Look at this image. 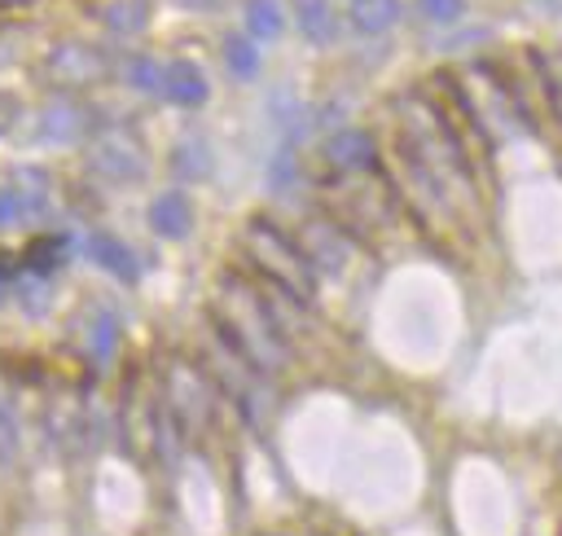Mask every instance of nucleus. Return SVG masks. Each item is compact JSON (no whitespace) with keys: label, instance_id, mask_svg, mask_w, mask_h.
<instances>
[{"label":"nucleus","instance_id":"ddd939ff","mask_svg":"<svg viewBox=\"0 0 562 536\" xmlns=\"http://www.w3.org/2000/svg\"><path fill=\"white\" fill-rule=\"evenodd\" d=\"M268 114H272V123H277V132L285 136V145L290 141H299L303 132H312V105L294 92V88H272V97H268Z\"/></svg>","mask_w":562,"mask_h":536},{"label":"nucleus","instance_id":"c756f323","mask_svg":"<svg viewBox=\"0 0 562 536\" xmlns=\"http://www.w3.org/2000/svg\"><path fill=\"white\" fill-rule=\"evenodd\" d=\"M18 220H22V202H18V193L9 185H0V228H9Z\"/></svg>","mask_w":562,"mask_h":536},{"label":"nucleus","instance_id":"5701e85b","mask_svg":"<svg viewBox=\"0 0 562 536\" xmlns=\"http://www.w3.org/2000/svg\"><path fill=\"white\" fill-rule=\"evenodd\" d=\"M13 294H18V303H22L31 316H44L48 303H53V286H48V277H40V272H18Z\"/></svg>","mask_w":562,"mask_h":536},{"label":"nucleus","instance_id":"6ab92c4d","mask_svg":"<svg viewBox=\"0 0 562 536\" xmlns=\"http://www.w3.org/2000/svg\"><path fill=\"white\" fill-rule=\"evenodd\" d=\"M400 13H404V4H400V0H351V4H347L351 26H356V31H364V35L391 31V26L400 22Z\"/></svg>","mask_w":562,"mask_h":536},{"label":"nucleus","instance_id":"2f4dec72","mask_svg":"<svg viewBox=\"0 0 562 536\" xmlns=\"http://www.w3.org/2000/svg\"><path fill=\"white\" fill-rule=\"evenodd\" d=\"M180 4H189V9H211V4H220V0H180Z\"/></svg>","mask_w":562,"mask_h":536},{"label":"nucleus","instance_id":"6e6552de","mask_svg":"<svg viewBox=\"0 0 562 536\" xmlns=\"http://www.w3.org/2000/svg\"><path fill=\"white\" fill-rule=\"evenodd\" d=\"M294 242H299V250L307 255V264L316 268V277H321V272H329V277L342 272V268L351 264V255H356V242H351L347 228L334 224L329 215H307Z\"/></svg>","mask_w":562,"mask_h":536},{"label":"nucleus","instance_id":"72a5a7b5","mask_svg":"<svg viewBox=\"0 0 562 536\" xmlns=\"http://www.w3.org/2000/svg\"><path fill=\"white\" fill-rule=\"evenodd\" d=\"M4 4H13V0H4Z\"/></svg>","mask_w":562,"mask_h":536},{"label":"nucleus","instance_id":"cd10ccee","mask_svg":"<svg viewBox=\"0 0 562 536\" xmlns=\"http://www.w3.org/2000/svg\"><path fill=\"white\" fill-rule=\"evenodd\" d=\"M536 70H540V88H544L553 114L562 119V53H544V57H536Z\"/></svg>","mask_w":562,"mask_h":536},{"label":"nucleus","instance_id":"aec40b11","mask_svg":"<svg viewBox=\"0 0 562 536\" xmlns=\"http://www.w3.org/2000/svg\"><path fill=\"white\" fill-rule=\"evenodd\" d=\"M285 26L281 0H246V35L250 40H277Z\"/></svg>","mask_w":562,"mask_h":536},{"label":"nucleus","instance_id":"7c9ffc66","mask_svg":"<svg viewBox=\"0 0 562 536\" xmlns=\"http://www.w3.org/2000/svg\"><path fill=\"white\" fill-rule=\"evenodd\" d=\"M13 281H18V272H13L9 264H0V303L13 294Z\"/></svg>","mask_w":562,"mask_h":536},{"label":"nucleus","instance_id":"4be33fe9","mask_svg":"<svg viewBox=\"0 0 562 536\" xmlns=\"http://www.w3.org/2000/svg\"><path fill=\"white\" fill-rule=\"evenodd\" d=\"M70 237L66 233H57V237H40V242H31V250H26V272H40V277H48L66 255H70Z\"/></svg>","mask_w":562,"mask_h":536},{"label":"nucleus","instance_id":"f03ea898","mask_svg":"<svg viewBox=\"0 0 562 536\" xmlns=\"http://www.w3.org/2000/svg\"><path fill=\"white\" fill-rule=\"evenodd\" d=\"M211 325L215 334L237 351L246 356L259 373H277L290 365V343H285V330L272 321L263 294H255L246 281L237 277H224L220 281V299L211 308Z\"/></svg>","mask_w":562,"mask_h":536},{"label":"nucleus","instance_id":"a878e982","mask_svg":"<svg viewBox=\"0 0 562 536\" xmlns=\"http://www.w3.org/2000/svg\"><path fill=\"white\" fill-rule=\"evenodd\" d=\"M294 185H299V154L290 145H281L272 154V163H268V189L272 193H290Z\"/></svg>","mask_w":562,"mask_h":536},{"label":"nucleus","instance_id":"412c9836","mask_svg":"<svg viewBox=\"0 0 562 536\" xmlns=\"http://www.w3.org/2000/svg\"><path fill=\"white\" fill-rule=\"evenodd\" d=\"M224 62H228L233 79H255V75H259V48H255V40H250L246 31L228 35V40H224Z\"/></svg>","mask_w":562,"mask_h":536},{"label":"nucleus","instance_id":"393cba45","mask_svg":"<svg viewBox=\"0 0 562 536\" xmlns=\"http://www.w3.org/2000/svg\"><path fill=\"white\" fill-rule=\"evenodd\" d=\"M162 75H167V66H158L154 57H127V66H123V79H127V88H136V92H162Z\"/></svg>","mask_w":562,"mask_h":536},{"label":"nucleus","instance_id":"423d86ee","mask_svg":"<svg viewBox=\"0 0 562 536\" xmlns=\"http://www.w3.org/2000/svg\"><path fill=\"white\" fill-rule=\"evenodd\" d=\"M211 404H215V382L206 378V369H198L189 360H171V369H167V413L176 417V426L184 435H198L211 422Z\"/></svg>","mask_w":562,"mask_h":536},{"label":"nucleus","instance_id":"f257e3e1","mask_svg":"<svg viewBox=\"0 0 562 536\" xmlns=\"http://www.w3.org/2000/svg\"><path fill=\"white\" fill-rule=\"evenodd\" d=\"M395 119H400L404 167H408L413 185L426 189V206L448 211V206H457V198H474L470 158H465L452 123L417 92H404L395 101Z\"/></svg>","mask_w":562,"mask_h":536},{"label":"nucleus","instance_id":"f3484780","mask_svg":"<svg viewBox=\"0 0 562 536\" xmlns=\"http://www.w3.org/2000/svg\"><path fill=\"white\" fill-rule=\"evenodd\" d=\"M162 97H171L176 105H202L206 101V75H202V66H193V62H171L167 66V75H162Z\"/></svg>","mask_w":562,"mask_h":536},{"label":"nucleus","instance_id":"c85d7f7f","mask_svg":"<svg viewBox=\"0 0 562 536\" xmlns=\"http://www.w3.org/2000/svg\"><path fill=\"white\" fill-rule=\"evenodd\" d=\"M417 9H422V18H430V22L448 26V22H461L465 0H417Z\"/></svg>","mask_w":562,"mask_h":536},{"label":"nucleus","instance_id":"1a4fd4ad","mask_svg":"<svg viewBox=\"0 0 562 536\" xmlns=\"http://www.w3.org/2000/svg\"><path fill=\"white\" fill-rule=\"evenodd\" d=\"M325 163L334 171H342V176H369V171H378L382 149L364 127H338L325 141Z\"/></svg>","mask_w":562,"mask_h":536},{"label":"nucleus","instance_id":"b1692460","mask_svg":"<svg viewBox=\"0 0 562 536\" xmlns=\"http://www.w3.org/2000/svg\"><path fill=\"white\" fill-rule=\"evenodd\" d=\"M145 0H114V4H105L101 9V22L110 26V31H119V35H132V31H140L145 26Z\"/></svg>","mask_w":562,"mask_h":536},{"label":"nucleus","instance_id":"473e14b6","mask_svg":"<svg viewBox=\"0 0 562 536\" xmlns=\"http://www.w3.org/2000/svg\"><path fill=\"white\" fill-rule=\"evenodd\" d=\"M540 4H544L549 13H562V0H540Z\"/></svg>","mask_w":562,"mask_h":536},{"label":"nucleus","instance_id":"0eeeda50","mask_svg":"<svg viewBox=\"0 0 562 536\" xmlns=\"http://www.w3.org/2000/svg\"><path fill=\"white\" fill-rule=\"evenodd\" d=\"M88 163H92L97 176H105V180H114V185H132V180H140L145 167H149L140 136H136L132 127H119V123H110V127L97 132Z\"/></svg>","mask_w":562,"mask_h":536},{"label":"nucleus","instance_id":"2eb2a0df","mask_svg":"<svg viewBox=\"0 0 562 536\" xmlns=\"http://www.w3.org/2000/svg\"><path fill=\"white\" fill-rule=\"evenodd\" d=\"M114 351H119V321H114V312L92 308L83 316V356L92 360V369H105L114 360Z\"/></svg>","mask_w":562,"mask_h":536},{"label":"nucleus","instance_id":"bb28decb","mask_svg":"<svg viewBox=\"0 0 562 536\" xmlns=\"http://www.w3.org/2000/svg\"><path fill=\"white\" fill-rule=\"evenodd\" d=\"M18 448H22V426H18V413L9 409V400L0 395V470H9L18 461Z\"/></svg>","mask_w":562,"mask_h":536},{"label":"nucleus","instance_id":"39448f33","mask_svg":"<svg viewBox=\"0 0 562 536\" xmlns=\"http://www.w3.org/2000/svg\"><path fill=\"white\" fill-rule=\"evenodd\" d=\"M206 378L215 382V391H224L246 422H263V413L272 409V391H268V373H259L246 356H237L215 330H211V347H206Z\"/></svg>","mask_w":562,"mask_h":536},{"label":"nucleus","instance_id":"4468645a","mask_svg":"<svg viewBox=\"0 0 562 536\" xmlns=\"http://www.w3.org/2000/svg\"><path fill=\"white\" fill-rule=\"evenodd\" d=\"M149 224H154L158 237H171V242L189 237V228H193V206H189V198H184L180 189L158 193V198L149 202Z\"/></svg>","mask_w":562,"mask_h":536},{"label":"nucleus","instance_id":"7ed1b4c3","mask_svg":"<svg viewBox=\"0 0 562 536\" xmlns=\"http://www.w3.org/2000/svg\"><path fill=\"white\" fill-rule=\"evenodd\" d=\"M241 246L250 255V264L263 272V281L281 294H290L294 303H312L316 299V268L307 264V255L299 250V242L290 233H281L272 220H250L241 228Z\"/></svg>","mask_w":562,"mask_h":536},{"label":"nucleus","instance_id":"9d476101","mask_svg":"<svg viewBox=\"0 0 562 536\" xmlns=\"http://www.w3.org/2000/svg\"><path fill=\"white\" fill-rule=\"evenodd\" d=\"M48 75H53L57 83H70V88L97 83V79L105 75V57H101L97 48H88V44H61V48H53V57H48Z\"/></svg>","mask_w":562,"mask_h":536},{"label":"nucleus","instance_id":"dca6fc26","mask_svg":"<svg viewBox=\"0 0 562 536\" xmlns=\"http://www.w3.org/2000/svg\"><path fill=\"white\" fill-rule=\"evenodd\" d=\"M294 22L303 31L307 44H334L338 40V13L329 0H290Z\"/></svg>","mask_w":562,"mask_h":536},{"label":"nucleus","instance_id":"a211bd4d","mask_svg":"<svg viewBox=\"0 0 562 536\" xmlns=\"http://www.w3.org/2000/svg\"><path fill=\"white\" fill-rule=\"evenodd\" d=\"M171 171H176L180 180H206V176H211V145H206L198 132L180 136V141L171 145Z\"/></svg>","mask_w":562,"mask_h":536},{"label":"nucleus","instance_id":"9b49d317","mask_svg":"<svg viewBox=\"0 0 562 536\" xmlns=\"http://www.w3.org/2000/svg\"><path fill=\"white\" fill-rule=\"evenodd\" d=\"M88 127H92L88 105L75 97H53L40 110V136H48V141H79Z\"/></svg>","mask_w":562,"mask_h":536},{"label":"nucleus","instance_id":"f8f14e48","mask_svg":"<svg viewBox=\"0 0 562 536\" xmlns=\"http://www.w3.org/2000/svg\"><path fill=\"white\" fill-rule=\"evenodd\" d=\"M83 250H88V259H92L97 268H105V272L119 277V281H136V277H140L136 250H132L127 242H119L114 233H88V237H83Z\"/></svg>","mask_w":562,"mask_h":536},{"label":"nucleus","instance_id":"20e7f679","mask_svg":"<svg viewBox=\"0 0 562 536\" xmlns=\"http://www.w3.org/2000/svg\"><path fill=\"white\" fill-rule=\"evenodd\" d=\"M457 101H461L465 119H470L487 141H492V136H514V132L527 123V114H522L518 97L509 92V83H501L487 66H470V70L461 75Z\"/></svg>","mask_w":562,"mask_h":536}]
</instances>
